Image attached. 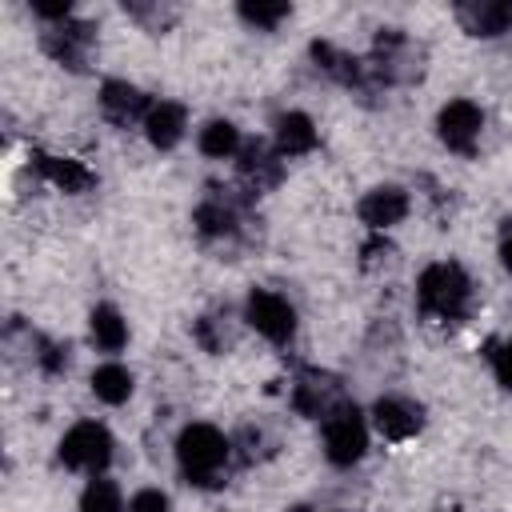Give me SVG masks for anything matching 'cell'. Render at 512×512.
I'll return each instance as SVG.
<instances>
[{
    "instance_id": "obj_1",
    "label": "cell",
    "mask_w": 512,
    "mask_h": 512,
    "mask_svg": "<svg viewBox=\"0 0 512 512\" xmlns=\"http://www.w3.org/2000/svg\"><path fill=\"white\" fill-rule=\"evenodd\" d=\"M228 456H232V444L224 440L220 428L212 424H188L176 440V460H180V472L196 484V488H216L224 480V468H228Z\"/></svg>"
},
{
    "instance_id": "obj_2",
    "label": "cell",
    "mask_w": 512,
    "mask_h": 512,
    "mask_svg": "<svg viewBox=\"0 0 512 512\" xmlns=\"http://www.w3.org/2000/svg\"><path fill=\"white\" fill-rule=\"evenodd\" d=\"M416 300L424 316L436 320H460L472 300V280L456 260H436L416 280Z\"/></svg>"
},
{
    "instance_id": "obj_3",
    "label": "cell",
    "mask_w": 512,
    "mask_h": 512,
    "mask_svg": "<svg viewBox=\"0 0 512 512\" xmlns=\"http://www.w3.org/2000/svg\"><path fill=\"white\" fill-rule=\"evenodd\" d=\"M368 80H384V84H412L424 72V48L400 32V28H384L372 40V56L364 60Z\"/></svg>"
},
{
    "instance_id": "obj_4",
    "label": "cell",
    "mask_w": 512,
    "mask_h": 512,
    "mask_svg": "<svg viewBox=\"0 0 512 512\" xmlns=\"http://www.w3.org/2000/svg\"><path fill=\"white\" fill-rule=\"evenodd\" d=\"M368 448V424L356 404H336L324 416V456L336 468H352Z\"/></svg>"
},
{
    "instance_id": "obj_5",
    "label": "cell",
    "mask_w": 512,
    "mask_h": 512,
    "mask_svg": "<svg viewBox=\"0 0 512 512\" xmlns=\"http://www.w3.org/2000/svg\"><path fill=\"white\" fill-rule=\"evenodd\" d=\"M60 460L68 468H76V472H92V476L104 472L108 460H112V436H108V428L96 424V420L72 424L64 432V440H60Z\"/></svg>"
},
{
    "instance_id": "obj_6",
    "label": "cell",
    "mask_w": 512,
    "mask_h": 512,
    "mask_svg": "<svg viewBox=\"0 0 512 512\" xmlns=\"http://www.w3.org/2000/svg\"><path fill=\"white\" fill-rule=\"evenodd\" d=\"M244 316H248V324H252L264 340H272V344H288V340L296 336V312H292V304H288L284 296L268 292V288H252V292H248Z\"/></svg>"
},
{
    "instance_id": "obj_7",
    "label": "cell",
    "mask_w": 512,
    "mask_h": 512,
    "mask_svg": "<svg viewBox=\"0 0 512 512\" xmlns=\"http://www.w3.org/2000/svg\"><path fill=\"white\" fill-rule=\"evenodd\" d=\"M436 128H440V140L448 152H460V156H472L476 144H480V128H484V112L472 104V100H448L436 116Z\"/></svg>"
},
{
    "instance_id": "obj_8",
    "label": "cell",
    "mask_w": 512,
    "mask_h": 512,
    "mask_svg": "<svg viewBox=\"0 0 512 512\" xmlns=\"http://www.w3.org/2000/svg\"><path fill=\"white\" fill-rule=\"evenodd\" d=\"M92 44H96V28L84 24V20H64L52 32H44V52L52 60H60L64 68H72V72H84L88 68Z\"/></svg>"
},
{
    "instance_id": "obj_9",
    "label": "cell",
    "mask_w": 512,
    "mask_h": 512,
    "mask_svg": "<svg viewBox=\"0 0 512 512\" xmlns=\"http://www.w3.org/2000/svg\"><path fill=\"white\" fill-rule=\"evenodd\" d=\"M100 112L116 128H132L136 120H148L152 100L136 84H128V80H104V88H100Z\"/></svg>"
},
{
    "instance_id": "obj_10",
    "label": "cell",
    "mask_w": 512,
    "mask_h": 512,
    "mask_svg": "<svg viewBox=\"0 0 512 512\" xmlns=\"http://www.w3.org/2000/svg\"><path fill=\"white\" fill-rule=\"evenodd\" d=\"M236 168H240V180H244L248 192H268V188H276L280 176H284V160H280V152L268 148L264 140L244 144Z\"/></svg>"
},
{
    "instance_id": "obj_11",
    "label": "cell",
    "mask_w": 512,
    "mask_h": 512,
    "mask_svg": "<svg viewBox=\"0 0 512 512\" xmlns=\"http://www.w3.org/2000/svg\"><path fill=\"white\" fill-rule=\"evenodd\" d=\"M292 404H296L300 416H328V412L340 404V384H336V376L316 372V368L300 372L296 384H292Z\"/></svg>"
},
{
    "instance_id": "obj_12",
    "label": "cell",
    "mask_w": 512,
    "mask_h": 512,
    "mask_svg": "<svg viewBox=\"0 0 512 512\" xmlns=\"http://www.w3.org/2000/svg\"><path fill=\"white\" fill-rule=\"evenodd\" d=\"M404 216H408V192L396 184H380V188L364 192V200H360V220L372 232H384V228L400 224Z\"/></svg>"
},
{
    "instance_id": "obj_13",
    "label": "cell",
    "mask_w": 512,
    "mask_h": 512,
    "mask_svg": "<svg viewBox=\"0 0 512 512\" xmlns=\"http://www.w3.org/2000/svg\"><path fill=\"white\" fill-rule=\"evenodd\" d=\"M372 420H376V428H380L388 440H408V436H416V432L424 428L420 404H412V400H404V396H380L376 408H372Z\"/></svg>"
},
{
    "instance_id": "obj_14",
    "label": "cell",
    "mask_w": 512,
    "mask_h": 512,
    "mask_svg": "<svg viewBox=\"0 0 512 512\" xmlns=\"http://www.w3.org/2000/svg\"><path fill=\"white\" fill-rule=\"evenodd\" d=\"M192 220H196V228H200L204 240H224V236H236V228H240V204L232 196H224V192L212 188L200 200V208H196Z\"/></svg>"
},
{
    "instance_id": "obj_15",
    "label": "cell",
    "mask_w": 512,
    "mask_h": 512,
    "mask_svg": "<svg viewBox=\"0 0 512 512\" xmlns=\"http://www.w3.org/2000/svg\"><path fill=\"white\" fill-rule=\"evenodd\" d=\"M456 20L472 36H504L512 28V4H504V0H464V4H456Z\"/></svg>"
},
{
    "instance_id": "obj_16",
    "label": "cell",
    "mask_w": 512,
    "mask_h": 512,
    "mask_svg": "<svg viewBox=\"0 0 512 512\" xmlns=\"http://www.w3.org/2000/svg\"><path fill=\"white\" fill-rule=\"evenodd\" d=\"M184 128H188V112H184V104H176V100H156L152 112H148V120H144L148 144L160 148V152L176 148V144L184 140Z\"/></svg>"
},
{
    "instance_id": "obj_17",
    "label": "cell",
    "mask_w": 512,
    "mask_h": 512,
    "mask_svg": "<svg viewBox=\"0 0 512 512\" xmlns=\"http://www.w3.org/2000/svg\"><path fill=\"white\" fill-rule=\"evenodd\" d=\"M32 160H36V168H40V176L48 180V184H56L60 192H88L92 184H96V176L80 164V160H72V156H48V152H32Z\"/></svg>"
},
{
    "instance_id": "obj_18",
    "label": "cell",
    "mask_w": 512,
    "mask_h": 512,
    "mask_svg": "<svg viewBox=\"0 0 512 512\" xmlns=\"http://www.w3.org/2000/svg\"><path fill=\"white\" fill-rule=\"evenodd\" d=\"M312 60H316L332 80H340V84H348V88H368V68H364V60L340 52L336 44L316 40V44H312Z\"/></svg>"
},
{
    "instance_id": "obj_19",
    "label": "cell",
    "mask_w": 512,
    "mask_h": 512,
    "mask_svg": "<svg viewBox=\"0 0 512 512\" xmlns=\"http://www.w3.org/2000/svg\"><path fill=\"white\" fill-rule=\"evenodd\" d=\"M316 148V124L304 112H284L276 120V152L280 156H304Z\"/></svg>"
},
{
    "instance_id": "obj_20",
    "label": "cell",
    "mask_w": 512,
    "mask_h": 512,
    "mask_svg": "<svg viewBox=\"0 0 512 512\" xmlns=\"http://www.w3.org/2000/svg\"><path fill=\"white\" fill-rule=\"evenodd\" d=\"M88 324H92V340H96L100 352H120L128 344V324L112 304H96Z\"/></svg>"
},
{
    "instance_id": "obj_21",
    "label": "cell",
    "mask_w": 512,
    "mask_h": 512,
    "mask_svg": "<svg viewBox=\"0 0 512 512\" xmlns=\"http://www.w3.org/2000/svg\"><path fill=\"white\" fill-rule=\"evenodd\" d=\"M240 132L232 120H212L200 128V152L212 156V160H228V156H240Z\"/></svg>"
},
{
    "instance_id": "obj_22",
    "label": "cell",
    "mask_w": 512,
    "mask_h": 512,
    "mask_svg": "<svg viewBox=\"0 0 512 512\" xmlns=\"http://www.w3.org/2000/svg\"><path fill=\"white\" fill-rule=\"evenodd\" d=\"M92 392L104 404H124L132 396V372L124 364H100L92 372Z\"/></svg>"
},
{
    "instance_id": "obj_23",
    "label": "cell",
    "mask_w": 512,
    "mask_h": 512,
    "mask_svg": "<svg viewBox=\"0 0 512 512\" xmlns=\"http://www.w3.org/2000/svg\"><path fill=\"white\" fill-rule=\"evenodd\" d=\"M224 320H228V316H200V320H196L192 336L200 340L204 352H224V348H232L236 332H232V324H224Z\"/></svg>"
},
{
    "instance_id": "obj_24",
    "label": "cell",
    "mask_w": 512,
    "mask_h": 512,
    "mask_svg": "<svg viewBox=\"0 0 512 512\" xmlns=\"http://www.w3.org/2000/svg\"><path fill=\"white\" fill-rule=\"evenodd\" d=\"M80 512H124L120 488L112 480H104V476H92V484L80 496Z\"/></svg>"
},
{
    "instance_id": "obj_25",
    "label": "cell",
    "mask_w": 512,
    "mask_h": 512,
    "mask_svg": "<svg viewBox=\"0 0 512 512\" xmlns=\"http://www.w3.org/2000/svg\"><path fill=\"white\" fill-rule=\"evenodd\" d=\"M236 12H240V20H244V24L260 28V32H272L280 20H288V12H292V8H288V4H260V0L252 4V0H244Z\"/></svg>"
},
{
    "instance_id": "obj_26",
    "label": "cell",
    "mask_w": 512,
    "mask_h": 512,
    "mask_svg": "<svg viewBox=\"0 0 512 512\" xmlns=\"http://www.w3.org/2000/svg\"><path fill=\"white\" fill-rule=\"evenodd\" d=\"M124 12L128 16H136L148 32H164L172 20H176V8H160V4H136V0H128L124 4Z\"/></svg>"
},
{
    "instance_id": "obj_27",
    "label": "cell",
    "mask_w": 512,
    "mask_h": 512,
    "mask_svg": "<svg viewBox=\"0 0 512 512\" xmlns=\"http://www.w3.org/2000/svg\"><path fill=\"white\" fill-rule=\"evenodd\" d=\"M492 372H496V380L512 392V344H492Z\"/></svg>"
},
{
    "instance_id": "obj_28",
    "label": "cell",
    "mask_w": 512,
    "mask_h": 512,
    "mask_svg": "<svg viewBox=\"0 0 512 512\" xmlns=\"http://www.w3.org/2000/svg\"><path fill=\"white\" fill-rule=\"evenodd\" d=\"M128 512H168V496H164V492H156V488H144V492H136V496H132Z\"/></svg>"
},
{
    "instance_id": "obj_29",
    "label": "cell",
    "mask_w": 512,
    "mask_h": 512,
    "mask_svg": "<svg viewBox=\"0 0 512 512\" xmlns=\"http://www.w3.org/2000/svg\"><path fill=\"white\" fill-rule=\"evenodd\" d=\"M32 12L40 16V20H68V12H72V4L68 0H32Z\"/></svg>"
},
{
    "instance_id": "obj_30",
    "label": "cell",
    "mask_w": 512,
    "mask_h": 512,
    "mask_svg": "<svg viewBox=\"0 0 512 512\" xmlns=\"http://www.w3.org/2000/svg\"><path fill=\"white\" fill-rule=\"evenodd\" d=\"M380 256H384V260L392 256L388 240H368V244H364V268H376V264H380Z\"/></svg>"
},
{
    "instance_id": "obj_31",
    "label": "cell",
    "mask_w": 512,
    "mask_h": 512,
    "mask_svg": "<svg viewBox=\"0 0 512 512\" xmlns=\"http://www.w3.org/2000/svg\"><path fill=\"white\" fill-rule=\"evenodd\" d=\"M500 260L512 272V220H504V228H500Z\"/></svg>"
},
{
    "instance_id": "obj_32",
    "label": "cell",
    "mask_w": 512,
    "mask_h": 512,
    "mask_svg": "<svg viewBox=\"0 0 512 512\" xmlns=\"http://www.w3.org/2000/svg\"><path fill=\"white\" fill-rule=\"evenodd\" d=\"M292 512H312V508H304V504H300V508H292Z\"/></svg>"
}]
</instances>
